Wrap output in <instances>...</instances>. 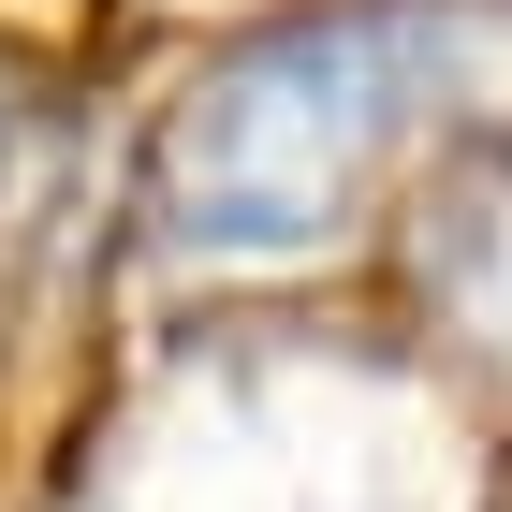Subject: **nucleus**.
<instances>
[{"instance_id": "nucleus-1", "label": "nucleus", "mask_w": 512, "mask_h": 512, "mask_svg": "<svg viewBox=\"0 0 512 512\" xmlns=\"http://www.w3.org/2000/svg\"><path fill=\"white\" fill-rule=\"evenodd\" d=\"M498 44L483 0H337V15H293L249 59L176 103L147 176V220L176 264H293L381 191V161L410 132L454 118L469 59Z\"/></svg>"}, {"instance_id": "nucleus-2", "label": "nucleus", "mask_w": 512, "mask_h": 512, "mask_svg": "<svg viewBox=\"0 0 512 512\" xmlns=\"http://www.w3.org/2000/svg\"><path fill=\"white\" fill-rule=\"evenodd\" d=\"M454 293H469L483 337H512V176L454 205Z\"/></svg>"}]
</instances>
